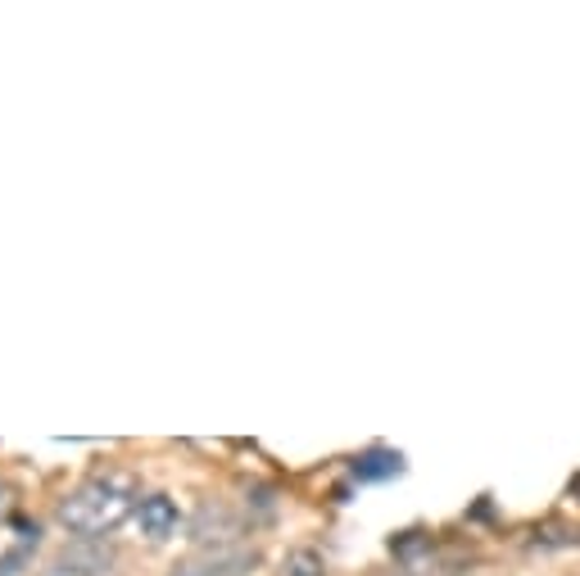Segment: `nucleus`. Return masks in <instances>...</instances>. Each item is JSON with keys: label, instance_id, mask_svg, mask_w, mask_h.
Here are the masks:
<instances>
[{"label": "nucleus", "instance_id": "f257e3e1", "mask_svg": "<svg viewBox=\"0 0 580 576\" xmlns=\"http://www.w3.org/2000/svg\"><path fill=\"white\" fill-rule=\"evenodd\" d=\"M137 486L128 477H91L82 481L78 491L64 495V504H59V522H64L69 531L78 536H105L114 531L118 522L128 518V513L137 508Z\"/></svg>", "mask_w": 580, "mask_h": 576}, {"label": "nucleus", "instance_id": "f03ea898", "mask_svg": "<svg viewBox=\"0 0 580 576\" xmlns=\"http://www.w3.org/2000/svg\"><path fill=\"white\" fill-rule=\"evenodd\" d=\"M177 522H181V513H177V504H173L168 495H145V499L137 504V527H141V536H150V540H168V536L177 531Z\"/></svg>", "mask_w": 580, "mask_h": 576}, {"label": "nucleus", "instance_id": "7ed1b4c3", "mask_svg": "<svg viewBox=\"0 0 580 576\" xmlns=\"http://www.w3.org/2000/svg\"><path fill=\"white\" fill-rule=\"evenodd\" d=\"M350 468H354L358 481H390V477L404 472V454L400 449H386V445H372V449H363Z\"/></svg>", "mask_w": 580, "mask_h": 576}, {"label": "nucleus", "instance_id": "20e7f679", "mask_svg": "<svg viewBox=\"0 0 580 576\" xmlns=\"http://www.w3.org/2000/svg\"><path fill=\"white\" fill-rule=\"evenodd\" d=\"M291 576H322V559L318 554H295L291 559Z\"/></svg>", "mask_w": 580, "mask_h": 576}, {"label": "nucleus", "instance_id": "39448f33", "mask_svg": "<svg viewBox=\"0 0 580 576\" xmlns=\"http://www.w3.org/2000/svg\"><path fill=\"white\" fill-rule=\"evenodd\" d=\"M10 508H14V486H10V481H0V518H5Z\"/></svg>", "mask_w": 580, "mask_h": 576}]
</instances>
